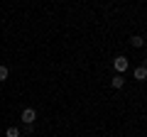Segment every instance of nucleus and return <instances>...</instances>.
I'll return each instance as SVG.
<instances>
[{
    "mask_svg": "<svg viewBox=\"0 0 147 137\" xmlns=\"http://www.w3.org/2000/svg\"><path fill=\"white\" fill-rule=\"evenodd\" d=\"M113 66H115L118 74H125V68H127V59H125V56H115V59H113Z\"/></svg>",
    "mask_w": 147,
    "mask_h": 137,
    "instance_id": "f257e3e1",
    "label": "nucleus"
},
{
    "mask_svg": "<svg viewBox=\"0 0 147 137\" xmlns=\"http://www.w3.org/2000/svg\"><path fill=\"white\" fill-rule=\"evenodd\" d=\"M34 120H37V113L32 110V108H25V110H22V122H25V125H32Z\"/></svg>",
    "mask_w": 147,
    "mask_h": 137,
    "instance_id": "f03ea898",
    "label": "nucleus"
},
{
    "mask_svg": "<svg viewBox=\"0 0 147 137\" xmlns=\"http://www.w3.org/2000/svg\"><path fill=\"white\" fill-rule=\"evenodd\" d=\"M135 79L137 81H145L147 79V66H137L135 68Z\"/></svg>",
    "mask_w": 147,
    "mask_h": 137,
    "instance_id": "7ed1b4c3",
    "label": "nucleus"
},
{
    "mask_svg": "<svg viewBox=\"0 0 147 137\" xmlns=\"http://www.w3.org/2000/svg\"><path fill=\"white\" fill-rule=\"evenodd\" d=\"M123 83H125V79H123V74H118L115 79L110 81V86H113V88H123Z\"/></svg>",
    "mask_w": 147,
    "mask_h": 137,
    "instance_id": "20e7f679",
    "label": "nucleus"
},
{
    "mask_svg": "<svg viewBox=\"0 0 147 137\" xmlns=\"http://www.w3.org/2000/svg\"><path fill=\"white\" fill-rule=\"evenodd\" d=\"M142 42H145V39H142L140 34H132V37H130V44H132V47H142Z\"/></svg>",
    "mask_w": 147,
    "mask_h": 137,
    "instance_id": "39448f33",
    "label": "nucleus"
},
{
    "mask_svg": "<svg viewBox=\"0 0 147 137\" xmlns=\"http://www.w3.org/2000/svg\"><path fill=\"white\" fill-rule=\"evenodd\" d=\"M5 137H20V130H17V127H7Z\"/></svg>",
    "mask_w": 147,
    "mask_h": 137,
    "instance_id": "423d86ee",
    "label": "nucleus"
},
{
    "mask_svg": "<svg viewBox=\"0 0 147 137\" xmlns=\"http://www.w3.org/2000/svg\"><path fill=\"white\" fill-rule=\"evenodd\" d=\"M7 76H10V71H7V66H0V81H7Z\"/></svg>",
    "mask_w": 147,
    "mask_h": 137,
    "instance_id": "0eeeda50",
    "label": "nucleus"
},
{
    "mask_svg": "<svg viewBox=\"0 0 147 137\" xmlns=\"http://www.w3.org/2000/svg\"><path fill=\"white\" fill-rule=\"evenodd\" d=\"M145 66H147V59H145Z\"/></svg>",
    "mask_w": 147,
    "mask_h": 137,
    "instance_id": "6e6552de",
    "label": "nucleus"
}]
</instances>
